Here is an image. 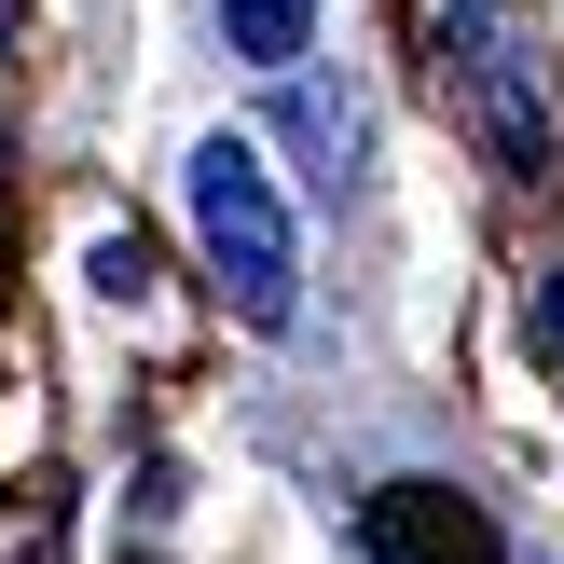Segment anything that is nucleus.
Segmentation results:
<instances>
[{
  "mask_svg": "<svg viewBox=\"0 0 564 564\" xmlns=\"http://www.w3.org/2000/svg\"><path fill=\"white\" fill-rule=\"evenodd\" d=\"M180 207H193V248H207V290L248 330H275L303 303V235H290V193H275L262 138H207L180 165Z\"/></svg>",
  "mask_w": 564,
  "mask_h": 564,
  "instance_id": "obj_1",
  "label": "nucleus"
},
{
  "mask_svg": "<svg viewBox=\"0 0 564 564\" xmlns=\"http://www.w3.org/2000/svg\"><path fill=\"white\" fill-rule=\"evenodd\" d=\"M427 42H441L455 124L482 138L510 180H538V165H551V69H538V42H523V14H510V0H455Z\"/></svg>",
  "mask_w": 564,
  "mask_h": 564,
  "instance_id": "obj_2",
  "label": "nucleus"
},
{
  "mask_svg": "<svg viewBox=\"0 0 564 564\" xmlns=\"http://www.w3.org/2000/svg\"><path fill=\"white\" fill-rule=\"evenodd\" d=\"M358 551H372V564H510L496 510H482V496H455V482H372Z\"/></svg>",
  "mask_w": 564,
  "mask_h": 564,
  "instance_id": "obj_3",
  "label": "nucleus"
},
{
  "mask_svg": "<svg viewBox=\"0 0 564 564\" xmlns=\"http://www.w3.org/2000/svg\"><path fill=\"white\" fill-rule=\"evenodd\" d=\"M220 42H235L248 69H303V42H317V0H220Z\"/></svg>",
  "mask_w": 564,
  "mask_h": 564,
  "instance_id": "obj_4",
  "label": "nucleus"
},
{
  "mask_svg": "<svg viewBox=\"0 0 564 564\" xmlns=\"http://www.w3.org/2000/svg\"><path fill=\"white\" fill-rule=\"evenodd\" d=\"M523 330H538V372H551V386H564V262H551V275H538V303H523Z\"/></svg>",
  "mask_w": 564,
  "mask_h": 564,
  "instance_id": "obj_5",
  "label": "nucleus"
},
{
  "mask_svg": "<svg viewBox=\"0 0 564 564\" xmlns=\"http://www.w3.org/2000/svg\"><path fill=\"white\" fill-rule=\"evenodd\" d=\"M97 290L138 303V290H152V248H138V235H97Z\"/></svg>",
  "mask_w": 564,
  "mask_h": 564,
  "instance_id": "obj_6",
  "label": "nucleus"
},
{
  "mask_svg": "<svg viewBox=\"0 0 564 564\" xmlns=\"http://www.w3.org/2000/svg\"><path fill=\"white\" fill-rule=\"evenodd\" d=\"M0 42H14V0H0Z\"/></svg>",
  "mask_w": 564,
  "mask_h": 564,
  "instance_id": "obj_7",
  "label": "nucleus"
}]
</instances>
